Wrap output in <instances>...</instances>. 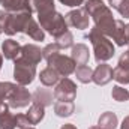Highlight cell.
<instances>
[{
  "instance_id": "6da1fadb",
  "label": "cell",
  "mask_w": 129,
  "mask_h": 129,
  "mask_svg": "<svg viewBox=\"0 0 129 129\" xmlns=\"http://www.w3.org/2000/svg\"><path fill=\"white\" fill-rule=\"evenodd\" d=\"M84 9L93 18L95 27L102 35H105L111 39V35L116 29V20L113 17L111 9L102 0H86L84 2Z\"/></svg>"
},
{
  "instance_id": "7a4b0ae2",
  "label": "cell",
  "mask_w": 129,
  "mask_h": 129,
  "mask_svg": "<svg viewBox=\"0 0 129 129\" xmlns=\"http://www.w3.org/2000/svg\"><path fill=\"white\" fill-rule=\"evenodd\" d=\"M92 45H93V53H95V60L98 63L101 62H107L110 59H113L114 56V45H113V41H110L108 36L102 35V33L98 30L96 27L90 29L89 35L86 36Z\"/></svg>"
},
{
  "instance_id": "3957f363",
  "label": "cell",
  "mask_w": 129,
  "mask_h": 129,
  "mask_svg": "<svg viewBox=\"0 0 129 129\" xmlns=\"http://www.w3.org/2000/svg\"><path fill=\"white\" fill-rule=\"evenodd\" d=\"M38 21H39V26L45 32L50 33L54 39L59 38L60 35H63L64 32H68L66 20H64L63 15L59 14L57 11L45 14V15H38Z\"/></svg>"
},
{
  "instance_id": "277c9868",
  "label": "cell",
  "mask_w": 129,
  "mask_h": 129,
  "mask_svg": "<svg viewBox=\"0 0 129 129\" xmlns=\"http://www.w3.org/2000/svg\"><path fill=\"white\" fill-rule=\"evenodd\" d=\"M35 77H36V64L27 62L23 57H18L14 64V78L17 84L29 86L30 83H33Z\"/></svg>"
},
{
  "instance_id": "5b68a950",
  "label": "cell",
  "mask_w": 129,
  "mask_h": 129,
  "mask_svg": "<svg viewBox=\"0 0 129 129\" xmlns=\"http://www.w3.org/2000/svg\"><path fill=\"white\" fill-rule=\"evenodd\" d=\"M75 98H77V84L71 78L63 77L54 87V99L74 102Z\"/></svg>"
},
{
  "instance_id": "8992f818",
  "label": "cell",
  "mask_w": 129,
  "mask_h": 129,
  "mask_svg": "<svg viewBox=\"0 0 129 129\" xmlns=\"http://www.w3.org/2000/svg\"><path fill=\"white\" fill-rule=\"evenodd\" d=\"M30 102H32V93L26 89V86H20V84H15L12 93L6 101L9 108H24L29 107Z\"/></svg>"
},
{
  "instance_id": "52a82bcc",
  "label": "cell",
  "mask_w": 129,
  "mask_h": 129,
  "mask_svg": "<svg viewBox=\"0 0 129 129\" xmlns=\"http://www.w3.org/2000/svg\"><path fill=\"white\" fill-rule=\"evenodd\" d=\"M66 24L68 27H74L78 30H84L89 29V23H90V15L84 8H77L71 12H68L64 15Z\"/></svg>"
},
{
  "instance_id": "ba28073f",
  "label": "cell",
  "mask_w": 129,
  "mask_h": 129,
  "mask_svg": "<svg viewBox=\"0 0 129 129\" xmlns=\"http://www.w3.org/2000/svg\"><path fill=\"white\" fill-rule=\"evenodd\" d=\"M47 63L50 66H53L62 77H68L71 74L75 72V68H77V63L72 60V57H68V56H63V54H56L53 59H50Z\"/></svg>"
},
{
  "instance_id": "9c48e42d",
  "label": "cell",
  "mask_w": 129,
  "mask_h": 129,
  "mask_svg": "<svg viewBox=\"0 0 129 129\" xmlns=\"http://www.w3.org/2000/svg\"><path fill=\"white\" fill-rule=\"evenodd\" d=\"M113 80L120 84H129V51L120 56L117 66L113 69Z\"/></svg>"
},
{
  "instance_id": "30bf717a",
  "label": "cell",
  "mask_w": 129,
  "mask_h": 129,
  "mask_svg": "<svg viewBox=\"0 0 129 129\" xmlns=\"http://www.w3.org/2000/svg\"><path fill=\"white\" fill-rule=\"evenodd\" d=\"M111 80H113V68L110 64H107L105 62H101L93 71L92 81L98 86H105Z\"/></svg>"
},
{
  "instance_id": "8fae6325",
  "label": "cell",
  "mask_w": 129,
  "mask_h": 129,
  "mask_svg": "<svg viewBox=\"0 0 129 129\" xmlns=\"http://www.w3.org/2000/svg\"><path fill=\"white\" fill-rule=\"evenodd\" d=\"M0 5L8 12H33L30 0H0Z\"/></svg>"
},
{
  "instance_id": "7c38bea8",
  "label": "cell",
  "mask_w": 129,
  "mask_h": 129,
  "mask_svg": "<svg viewBox=\"0 0 129 129\" xmlns=\"http://www.w3.org/2000/svg\"><path fill=\"white\" fill-rule=\"evenodd\" d=\"M20 57L26 59L27 62H30L33 64H38L42 60V50L35 44H26L21 47V56Z\"/></svg>"
},
{
  "instance_id": "4fadbf2b",
  "label": "cell",
  "mask_w": 129,
  "mask_h": 129,
  "mask_svg": "<svg viewBox=\"0 0 129 129\" xmlns=\"http://www.w3.org/2000/svg\"><path fill=\"white\" fill-rule=\"evenodd\" d=\"M21 47H23V45H20L17 41H14V39H6V41L2 44V53H3L5 59L15 62V60L21 56Z\"/></svg>"
},
{
  "instance_id": "5bb4252c",
  "label": "cell",
  "mask_w": 129,
  "mask_h": 129,
  "mask_svg": "<svg viewBox=\"0 0 129 129\" xmlns=\"http://www.w3.org/2000/svg\"><path fill=\"white\" fill-rule=\"evenodd\" d=\"M39 80H41L42 86H45V87H53V86H56V84L62 80V75H60L53 66L48 64L45 69L41 71V74H39Z\"/></svg>"
},
{
  "instance_id": "9a60e30c",
  "label": "cell",
  "mask_w": 129,
  "mask_h": 129,
  "mask_svg": "<svg viewBox=\"0 0 129 129\" xmlns=\"http://www.w3.org/2000/svg\"><path fill=\"white\" fill-rule=\"evenodd\" d=\"M71 57L77 64H87L90 59V53H89V47L84 44H77L72 45V51H71Z\"/></svg>"
},
{
  "instance_id": "2e32d148",
  "label": "cell",
  "mask_w": 129,
  "mask_h": 129,
  "mask_svg": "<svg viewBox=\"0 0 129 129\" xmlns=\"http://www.w3.org/2000/svg\"><path fill=\"white\" fill-rule=\"evenodd\" d=\"M23 33L29 35L33 41H41V42L45 41V32H44V29L39 26V23H38L33 17L27 21V24H26V27H24Z\"/></svg>"
},
{
  "instance_id": "e0dca14e",
  "label": "cell",
  "mask_w": 129,
  "mask_h": 129,
  "mask_svg": "<svg viewBox=\"0 0 129 129\" xmlns=\"http://www.w3.org/2000/svg\"><path fill=\"white\" fill-rule=\"evenodd\" d=\"M30 6L33 12H36L38 15H45L56 11L54 0H30Z\"/></svg>"
},
{
  "instance_id": "ac0fdd59",
  "label": "cell",
  "mask_w": 129,
  "mask_h": 129,
  "mask_svg": "<svg viewBox=\"0 0 129 129\" xmlns=\"http://www.w3.org/2000/svg\"><path fill=\"white\" fill-rule=\"evenodd\" d=\"M111 39L119 45V47H125L128 45V36H126V24L122 20H116V29L111 35Z\"/></svg>"
},
{
  "instance_id": "d6986e66",
  "label": "cell",
  "mask_w": 129,
  "mask_h": 129,
  "mask_svg": "<svg viewBox=\"0 0 129 129\" xmlns=\"http://www.w3.org/2000/svg\"><path fill=\"white\" fill-rule=\"evenodd\" d=\"M119 125L117 116L113 111H105L98 119V128L99 129H116Z\"/></svg>"
},
{
  "instance_id": "ffe728a7",
  "label": "cell",
  "mask_w": 129,
  "mask_h": 129,
  "mask_svg": "<svg viewBox=\"0 0 129 129\" xmlns=\"http://www.w3.org/2000/svg\"><path fill=\"white\" fill-rule=\"evenodd\" d=\"M26 116H27V119L30 120L32 125H38L45 117V107L38 104V102H32V105H30V108H29Z\"/></svg>"
},
{
  "instance_id": "44dd1931",
  "label": "cell",
  "mask_w": 129,
  "mask_h": 129,
  "mask_svg": "<svg viewBox=\"0 0 129 129\" xmlns=\"http://www.w3.org/2000/svg\"><path fill=\"white\" fill-rule=\"evenodd\" d=\"M53 96H54V93H51L48 89H41L39 87V89L35 90V93L32 95V102H38V104L47 107V105L53 104Z\"/></svg>"
},
{
  "instance_id": "7402d4cb",
  "label": "cell",
  "mask_w": 129,
  "mask_h": 129,
  "mask_svg": "<svg viewBox=\"0 0 129 129\" xmlns=\"http://www.w3.org/2000/svg\"><path fill=\"white\" fill-rule=\"evenodd\" d=\"M75 111L74 102H66V101H57L54 102V113L59 117H69Z\"/></svg>"
},
{
  "instance_id": "603a6c76",
  "label": "cell",
  "mask_w": 129,
  "mask_h": 129,
  "mask_svg": "<svg viewBox=\"0 0 129 129\" xmlns=\"http://www.w3.org/2000/svg\"><path fill=\"white\" fill-rule=\"evenodd\" d=\"M15 128H17L15 116L9 111V107L3 108L0 111V129H15Z\"/></svg>"
},
{
  "instance_id": "cb8c5ba5",
  "label": "cell",
  "mask_w": 129,
  "mask_h": 129,
  "mask_svg": "<svg viewBox=\"0 0 129 129\" xmlns=\"http://www.w3.org/2000/svg\"><path fill=\"white\" fill-rule=\"evenodd\" d=\"M75 77L80 83L83 84H87L92 81V77H93V69L87 64H78L75 68Z\"/></svg>"
},
{
  "instance_id": "d4e9b609",
  "label": "cell",
  "mask_w": 129,
  "mask_h": 129,
  "mask_svg": "<svg viewBox=\"0 0 129 129\" xmlns=\"http://www.w3.org/2000/svg\"><path fill=\"white\" fill-rule=\"evenodd\" d=\"M110 6L114 8L122 17L129 18V0H108Z\"/></svg>"
},
{
  "instance_id": "484cf974",
  "label": "cell",
  "mask_w": 129,
  "mask_h": 129,
  "mask_svg": "<svg viewBox=\"0 0 129 129\" xmlns=\"http://www.w3.org/2000/svg\"><path fill=\"white\" fill-rule=\"evenodd\" d=\"M56 44L60 47V50H66V48L72 47L74 45V36H72V33L69 32V30L64 32L59 38H56Z\"/></svg>"
},
{
  "instance_id": "4316f807",
  "label": "cell",
  "mask_w": 129,
  "mask_h": 129,
  "mask_svg": "<svg viewBox=\"0 0 129 129\" xmlns=\"http://www.w3.org/2000/svg\"><path fill=\"white\" fill-rule=\"evenodd\" d=\"M111 96L117 102H126V101H129V92L122 86H114L111 90Z\"/></svg>"
},
{
  "instance_id": "83f0119b",
  "label": "cell",
  "mask_w": 129,
  "mask_h": 129,
  "mask_svg": "<svg viewBox=\"0 0 129 129\" xmlns=\"http://www.w3.org/2000/svg\"><path fill=\"white\" fill-rule=\"evenodd\" d=\"M60 53V47L56 44V42H53V44H48V45H45V48L42 50V59H45L47 62L50 60V59H53L56 54H59Z\"/></svg>"
},
{
  "instance_id": "f1b7e54d",
  "label": "cell",
  "mask_w": 129,
  "mask_h": 129,
  "mask_svg": "<svg viewBox=\"0 0 129 129\" xmlns=\"http://www.w3.org/2000/svg\"><path fill=\"white\" fill-rule=\"evenodd\" d=\"M15 122H17V128L20 129H26L32 126V123H30V120L27 119L26 114H17L15 116Z\"/></svg>"
},
{
  "instance_id": "f546056e",
  "label": "cell",
  "mask_w": 129,
  "mask_h": 129,
  "mask_svg": "<svg viewBox=\"0 0 129 129\" xmlns=\"http://www.w3.org/2000/svg\"><path fill=\"white\" fill-rule=\"evenodd\" d=\"M62 5L64 6H71V8H78V6H81V5H84V2L86 0H59Z\"/></svg>"
},
{
  "instance_id": "4dcf8cb0",
  "label": "cell",
  "mask_w": 129,
  "mask_h": 129,
  "mask_svg": "<svg viewBox=\"0 0 129 129\" xmlns=\"http://www.w3.org/2000/svg\"><path fill=\"white\" fill-rule=\"evenodd\" d=\"M120 129H129V116H126L125 119H123V122H122V126Z\"/></svg>"
},
{
  "instance_id": "1f68e13d",
  "label": "cell",
  "mask_w": 129,
  "mask_h": 129,
  "mask_svg": "<svg viewBox=\"0 0 129 129\" xmlns=\"http://www.w3.org/2000/svg\"><path fill=\"white\" fill-rule=\"evenodd\" d=\"M60 129H77V126H75V125H72V123H66V125H63Z\"/></svg>"
},
{
  "instance_id": "d6a6232c",
  "label": "cell",
  "mask_w": 129,
  "mask_h": 129,
  "mask_svg": "<svg viewBox=\"0 0 129 129\" xmlns=\"http://www.w3.org/2000/svg\"><path fill=\"white\" fill-rule=\"evenodd\" d=\"M6 107H9V105H8L5 101H2V99H0V111H2L3 108H6Z\"/></svg>"
},
{
  "instance_id": "836d02e7",
  "label": "cell",
  "mask_w": 129,
  "mask_h": 129,
  "mask_svg": "<svg viewBox=\"0 0 129 129\" xmlns=\"http://www.w3.org/2000/svg\"><path fill=\"white\" fill-rule=\"evenodd\" d=\"M2 64H3V56L0 54V69H2Z\"/></svg>"
},
{
  "instance_id": "e575fe53",
  "label": "cell",
  "mask_w": 129,
  "mask_h": 129,
  "mask_svg": "<svg viewBox=\"0 0 129 129\" xmlns=\"http://www.w3.org/2000/svg\"><path fill=\"white\" fill-rule=\"evenodd\" d=\"M89 129H99V128H98V126H90Z\"/></svg>"
},
{
  "instance_id": "d590c367",
  "label": "cell",
  "mask_w": 129,
  "mask_h": 129,
  "mask_svg": "<svg viewBox=\"0 0 129 129\" xmlns=\"http://www.w3.org/2000/svg\"><path fill=\"white\" fill-rule=\"evenodd\" d=\"M26 129H35V128H32V126H30V128H26Z\"/></svg>"
},
{
  "instance_id": "8d00e7d4",
  "label": "cell",
  "mask_w": 129,
  "mask_h": 129,
  "mask_svg": "<svg viewBox=\"0 0 129 129\" xmlns=\"http://www.w3.org/2000/svg\"><path fill=\"white\" fill-rule=\"evenodd\" d=\"M128 51H129V50H128Z\"/></svg>"
}]
</instances>
